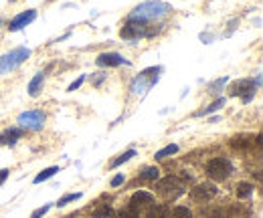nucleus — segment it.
Instances as JSON below:
<instances>
[{
	"label": "nucleus",
	"mask_w": 263,
	"mask_h": 218,
	"mask_svg": "<svg viewBox=\"0 0 263 218\" xmlns=\"http://www.w3.org/2000/svg\"><path fill=\"white\" fill-rule=\"evenodd\" d=\"M95 75H98V77L93 79V85H100V83L105 79V75H104V73H95Z\"/></svg>",
	"instance_id": "obj_32"
},
{
	"label": "nucleus",
	"mask_w": 263,
	"mask_h": 218,
	"mask_svg": "<svg viewBox=\"0 0 263 218\" xmlns=\"http://www.w3.org/2000/svg\"><path fill=\"white\" fill-rule=\"evenodd\" d=\"M37 18V10H25V12H20V14H16L10 22H8V31L10 33H16V31H20V29H25L27 24H31L33 20Z\"/></svg>",
	"instance_id": "obj_10"
},
{
	"label": "nucleus",
	"mask_w": 263,
	"mask_h": 218,
	"mask_svg": "<svg viewBox=\"0 0 263 218\" xmlns=\"http://www.w3.org/2000/svg\"><path fill=\"white\" fill-rule=\"evenodd\" d=\"M217 194H219V188H217L214 184H209V182L197 184V186L190 190V198H193L195 202H209Z\"/></svg>",
	"instance_id": "obj_8"
},
{
	"label": "nucleus",
	"mask_w": 263,
	"mask_h": 218,
	"mask_svg": "<svg viewBox=\"0 0 263 218\" xmlns=\"http://www.w3.org/2000/svg\"><path fill=\"white\" fill-rule=\"evenodd\" d=\"M172 12V6L168 2H162V0H148V2H142L138 4L130 14H128V20H140V22H156L160 18H164L166 14Z\"/></svg>",
	"instance_id": "obj_1"
},
{
	"label": "nucleus",
	"mask_w": 263,
	"mask_h": 218,
	"mask_svg": "<svg viewBox=\"0 0 263 218\" xmlns=\"http://www.w3.org/2000/svg\"><path fill=\"white\" fill-rule=\"evenodd\" d=\"M29 57H31V49H27V47H18V49H12L10 53H4L0 57V75L12 73V71L18 69Z\"/></svg>",
	"instance_id": "obj_4"
},
{
	"label": "nucleus",
	"mask_w": 263,
	"mask_h": 218,
	"mask_svg": "<svg viewBox=\"0 0 263 218\" xmlns=\"http://www.w3.org/2000/svg\"><path fill=\"white\" fill-rule=\"evenodd\" d=\"M95 63H98L100 67H119V65H130V61H128V59H124L119 53H102L98 59H95Z\"/></svg>",
	"instance_id": "obj_11"
},
{
	"label": "nucleus",
	"mask_w": 263,
	"mask_h": 218,
	"mask_svg": "<svg viewBox=\"0 0 263 218\" xmlns=\"http://www.w3.org/2000/svg\"><path fill=\"white\" fill-rule=\"evenodd\" d=\"M158 188H160V194H164V196H168V198H176V196H180L182 192H184V188H182V184L176 180V178H164L160 184H158Z\"/></svg>",
	"instance_id": "obj_9"
},
{
	"label": "nucleus",
	"mask_w": 263,
	"mask_h": 218,
	"mask_svg": "<svg viewBox=\"0 0 263 218\" xmlns=\"http://www.w3.org/2000/svg\"><path fill=\"white\" fill-rule=\"evenodd\" d=\"M174 154H178V146H176V144H168L166 148L158 150L156 154H154V158H156V160H164V158H168V156H174Z\"/></svg>",
	"instance_id": "obj_20"
},
{
	"label": "nucleus",
	"mask_w": 263,
	"mask_h": 218,
	"mask_svg": "<svg viewBox=\"0 0 263 218\" xmlns=\"http://www.w3.org/2000/svg\"><path fill=\"white\" fill-rule=\"evenodd\" d=\"M130 204H134L136 208H140V206H144V204H154V194H150V192H144V190H140V192H136V194L132 196Z\"/></svg>",
	"instance_id": "obj_14"
},
{
	"label": "nucleus",
	"mask_w": 263,
	"mask_h": 218,
	"mask_svg": "<svg viewBox=\"0 0 263 218\" xmlns=\"http://www.w3.org/2000/svg\"><path fill=\"white\" fill-rule=\"evenodd\" d=\"M119 216L122 218H140V212H138V208H136L134 204H128V206L119 212Z\"/></svg>",
	"instance_id": "obj_24"
},
{
	"label": "nucleus",
	"mask_w": 263,
	"mask_h": 218,
	"mask_svg": "<svg viewBox=\"0 0 263 218\" xmlns=\"http://www.w3.org/2000/svg\"><path fill=\"white\" fill-rule=\"evenodd\" d=\"M253 138H249V135H237V138H233L231 140V148H235V150H247V148H251V142Z\"/></svg>",
	"instance_id": "obj_16"
},
{
	"label": "nucleus",
	"mask_w": 263,
	"mask_h": 218,
	"mask_svg": "<svg viewBox=\"0 0 263 218\" xmlns=\"http://www.w3.org/2000/svg\"><path fill=\"white\" fill-rule=\"evenodd\" d=\"M160 29L156 26H150L148 22H140V20H126V24L122 26L119 31V37L124 41H138V39H144V37H154Z\"/></svg>",
	"instance_id": "obj_3"
},
{
	"label": "nucleus",
	"mask_w": 263,
	"mask_h": 218,
	"mask_svg": "<svg viewBox=\"0 0 263 218\" xmlns=\"http://www.w3.org/2000/svg\"><path fill=\"white\" fill-rule=\"evenodd\" d=\"M160 73H162V67H148V69H144L134 81H132V85H130V91L134 93V95H140V97H144L154 85L158 83V79H160Z\"/></svg>",
	"instance_id": "obj_2"
},
{
	"label": "nucleus",
	"mask_w": 263,
	"mask_h": 218,
	"mask_svg": "<svg viewBox=\"0 0 263 218\" xmlns=\"http://www.w3.org/2000/svg\"><path fill=\"white\" fill-rule=\"evenodd\" d=\"M255 91H257V85H255L253 79H239V81H233L231 87H229V95L231 97H241L243 103H249L255 97Z\"/></svg>",
	"instance_id": "obj_5"
},
{
	"label": "nucleus",
	"mask_w": 263,
	"mask_h": 218,
	"mask_svg": "<svg viewBox=\"0 0 263 218\" xmlns=\"http://www.w3.org/2000/svg\"><path fill=\"white\" fill-rule=\"evenodd\" d=\"M83 81H85V77H83V75H81V77H79V79H77V81H73V83H71V85H69V89H67V91H75V89H79V87H81V85H83Z\"/></svg>",
	"instance_id": "obj_29"
},
{
	"label": "nucleus",
	"mask_w": 263,
	"mask_h": 218,
	"mask_svg": "<svg viewBox=\"0 0 263 218\" xmlns=\"http://www.w3.org/2000/svg\"><path fill=\"white\" fill-rule=\"evenodd\" d=\"M51 210V204H45V206H41V208H37L33 214H31V218H43L47 212Z\"/></svg>",
	"instance_id": "obj_27"
},
{
	"label": "nucleus",
	"mask_w": 263,
	"mask_h": 218,
	"mask_svg": "<svg viewBox=\"0 0 263 218\" xmlns=\"http://www.w3.org/2000/svg\"><path fill=\"white\" fill-rule=\"evenodd\" d=\"M22 138V129L20 127H8L0 133V146H14L18 140Z\"/></svg>",
	"instance_id": "obj_12"
},
{
	"label": "nucleus",
	"mask_w": 263,
	"mask_h": 218,
	"mask_svg": "<svg viewBox=\"0 0 263 218\" xmlns=\"http://www.w3.org/2000/svg\"><path fill=\"white\" fill-rule=\"evenodd\" d=\"M233 174V164L227 158H214L207 164V176L214 182H223Z\"/></svg>",
	"instance_id": "obj_6"
},
{
	"label": "nucleus",
	"mask_w": 263,
	"mask_h": 218,
	"mask_svg": "<svg viewBox=\"0 0 263 218\" xmlns=\"http://www.w3.org/2000/svg\"><path fill=\"white\" fill-rule=\"evenodd\" d=\"M124 182H126V176H124V174H117V176L111 178V188H117V186H122Z\"/></svg>",
	"instance_id": "obj_28"
},
{
	"label": "nucleus",
	"mask_w": 263,
	"mask_h": 218,
	"mask_svg": "<svg viewBox=\"0 0 263 218\" xmlns=\"http://www.w3.org/2000/svg\"><path fill=\"white\" fill-rule=\"evenodd\" d=\"M225 105V99L223 97H219V99H214L212 103H210L209 107L205 109H199L197 113H195V117H203V115H209V113H214V111H219V109Z\"/></svg>",
	"instance_id": "obj_18"
},
{
	"label": "nucleus",
	"mask_w": 263,
	"mask_h": 218,
	"mask_svg": "<svg viewBox=\"0 0 263 218\" xmlns=\"http://www.w3.org/2000/svg\"><path fill=\"white\" fill-rule=\"evenodd\" d=\"M227 81H229V77H221V79H217V81H212V83H210V85H209V91H210V93H217L219 89H223V85H225Z\"/></svg>",
	"instance_id": "obj_26"
},
{
	"label": "nucleus",
	"mask_w": 263,
	"mask_h": 218,
	"mask_svg": "<svg viewBox=\"0 0 263 218\" xmlns=\"http://www.w3.org/2000/svg\"><path fill=\"white\" fill-rule=\"evenodd\" d=\"M109 214H111V210H109V208H104V210H98V212L93 214V218H107Z\"/></svg>",
	"instance_id": "obj_30"
},
{
	"label": "nucleus",
	"mask_w": 263,
	"mask_h": 218,
	"mask_svg": "<svg viewBox=\"0 0 263 218\" xmlns=\"http://www.w3.org/2000/svg\"><path fill=\"white\" fill-rule=\"evenodd\" d=\"M43 83H45V71H41V73H37L33 79H31V83H29V95L31 97H39L41 95V91H43Z\"/></svg>",
	"instance_id": "obj_13"
},
{
	"label": "nucleus",
	"mask_w": 263,
	"mask_h": 218,
	"mask_svg": "<svg viewBox=\"0 0 263 218\" xmlns=\"http://www.w3.org/2000/svg\"><path fill=\"white\" fill-rule=\"evenodd\" d=\"M172 218H193V212L186 206H176L172 210Z\"/></svg>",
	"instance_id": "obj_25"
},
{
	"label": "nucleus",
	"mask_w": 263,
	"mask_h": 218,
	"mask_svg": "<svg viewBox=\"0 0 263 218\" xmlns=\"http://www.w3.org/2000/svg\"><path fill=\"white\" fill-rule=\"evenodd\" d=\"M81 198V192H73V194H65L63 198H59V202H57V206L59 208H63V206H67L69 202H75V200H79Z\"/></svg>",
	"instance_id": "obj_23"
},
{
	"label": "nucleus",
	"mask_w": 263,
	"mask_h": 218,
	"mask_svg": "<svg viewBox=\"0 0 263 218\" xmlns=\"http://www.w3.org/2000/svg\"><path fill=\"white\" fill-rule=\"evenodd\" d=\"M146 218H170V210H168L164 204H154V206L148 210Z\"/></svg>",
	"instance_id": "obj_17"
},
{
	"label": "nucleus",
	"mask_w": 263,
	"mask_h": 218,
	"mask_svg": "<svg viewBox=\"0 0 263 218\" xmlns=\"http://www.w3.org/2000/svg\"><path fill=\"white\" fill-rule=\"evenodd\" d=\"M6 178H8V170H6V168H2V170H0V186L6 182Z\"/></svg>",
	"instance_id": "obj_31"
},
{
	"label": "nucleus",
	"mask_w": 263,
	"mask_h": 218,
	"mask_svg": "<svg viewBox=\"0 0 263 218\" xmlns=\"http://www.w3.org/2000/svg\"><path fill=\"white\" fill-rule=\"evenodd\" d=\"M57 172H61V170H59V166H51V168H45L43 172H39V174L35 176V180H33V182H35V184H41V182H45V180L53 178V176H55Z\"/></svg>",
	"instance_id": "obj_19"
},
{
	"label": "nucleus",
	"mask_w": 263,
	"mask_h": 218,
	"mask_svg": "<svg viewBox=\"0 0 263 218\" xmlns=\"http://www.w3.org/2000/svg\"><path fill=\"white\" fill-rule=\"evenodd\" d=\"M235 194H237V198H241V200L251 198V196H253V184H249V182H237Z\"/></svg>",
	"instance_id": "obj_15"
},
{
	"label": "nucleus",
	"mask_w": 263,
	"mask_h": 218,
	"mask_svg": "<svg viewBox=\"0 0 263 218\" xmlns=\"http://www.w3.org/2000/svg\"><path fill=\"white\" fill-rule=\"evenodd\" d=\"M20 129H31V131H39L45 125V113L39 109H31V111H22L16 119Z\"/></svg>",
	"instance_id": "obj_7"
},
{
	"label": "nucleus",
	"mask_w": 263,
	"mask_h": 218,
	"mask_svg": "<svg viewBox=\"0 0 263 218\" xmlns=\"http://www.w3.org/2000/svg\"><path fill=\"white\" fill-rule=\"evenodd\" d=\"M10 2H16V0H10Z\"/></svg>",
	"instance_id": "obj_33"
},
{
	"label": "nucleus",
	"mask_w": 263,
	"mask_h": 218,
	"mask_svg": "<svg viewBox=\"0 0 263 218\" xmlns=\"http://www.w3.org/2000/svg\"><path fill=\"white\" fill-rule=\"evenodd\" d=\"M134 156H136V150H128V152H124V154H119V156H117V158H115L113 162L109 164V168L113 170V168H117V166H122V164H126V162H128V160H132Z\"/></svg>",
	"instance_id": "obj_21"
},
{
	"label": "nucleus",
	"mask_w": 263,
	"mask_h": 218,
	"mask_svg": "<svg viewBox=\"0 0 263 218\" xmlns=\"http://www.w3.org/2000/svg\"><path fill=\"white\" fill-rule=\"evenodd\" d=\"M160 178V170L156 166H150V168H144L140 172V180H158Z\"/></svg>",
	"instance_id": "obj_22"
}]
</instances>
